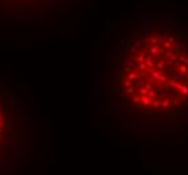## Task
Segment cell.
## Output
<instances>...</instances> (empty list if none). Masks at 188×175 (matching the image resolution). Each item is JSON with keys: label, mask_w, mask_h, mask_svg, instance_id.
I'll return each mask as SVG.
<instances>
[{"label": "cell", "mask_w": 188, "mask_h": 175, "mask_svg": "<svg viewBox=\"0 0 188 175\" xmlns=\"http://www.w3.org/2000/svg\"><path fill=\"white\" fill-rule=\"evenodd\" d=\"M117 92L122 105L147 120L173 121L188 112V36L153 26L124 46Z\"/></svg>", "instance_id": "obj_1"}, {"label": "cell", "mask_w": 188, "mask_h": 175, "mask_svg": "<svg viewBox=\"0 0 188 175\" xmlns=\"http://www.w3.org/2000/svg\"><path fill=\"white\" fill-rule=\"evenodd\" d=\"M19 112L0 90V168L11 160L19 142Z\"/></svg>", "instance_id": "obj_2"}, {"label": "cell", "mask_w": 188, "mask_h": 175, "mask_svg": "<svg viewBox=\"0 0 188 175\" xmlns=\"http://www.w3.org/2000/svg\"><path fill=\"white\" fill-rule=\"evenodd\" d=\"M5 1H12V3H43L46 0H5Z\"/></svg>", "instance_id": "obj_3"}]
</instances>
